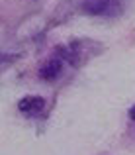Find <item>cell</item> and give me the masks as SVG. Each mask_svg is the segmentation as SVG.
Masks as SVG:
<instances>
[{
	"mask_svg": "<svg viewBox=\"0 0 135 155\" xmlns=\"http://www.w3.org/2000/svg\"><path fill=\"white\" fill-rule=\"evenodd\" d=\"M43 106H45V102H43L41 96H26V98H22L18 102L20 112L30 114V116H37V114H41Z\"/></svg>",
	"mask_w": 135,
	"mask_h": 155,
	"instance_id": "6da1fadb",
	"label": "cell"
},
{
	"mask_svg": "<svg viewBox=\"0 0 135 155\" xmlns=\"http://www.w3.org/2000/svg\"><path fill=\"white\" fill-rule=\"evenodd\" d=\"M61 69H63V63H61V59H55V57H51V59H47V63L43 65L41 69H39V77L45 81H55L57 77H59Z\"/></svg>",
	"mask_w": 135,
	"mask_h": 155,
	"instance_id": "7a4b0ae2",
	"label": "cell"
},
{
	"mask_svg": "<svg viewBox=\"0 0 135 155\" xmlns=\"http://www.w3.org/2000/svg\"><path fill=\"white\" fill-rule=\"evenodd\" d=\"M129 118L135 122V106H131V110H129Z\"/></svg>",
	"mask_w": 135,
	"mask_h": 155,
	"instance_id": "3957f363",
	"label": "cell"
}]
</instances>
